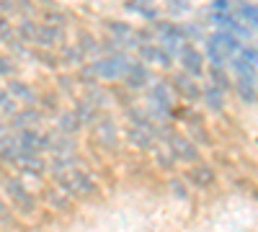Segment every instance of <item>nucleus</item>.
I'll list each match as a JSON object with an SVG mask.
<instances>
[{"label":"nucleus","mask_w":258,"mask_h":232,"mask_svg":"<svg viewBox=\"0 0 258 232\" xmlns=\"http://www.w3.org/2000/svg\"><path fill=\"white\" fill-rule=\"evenodd\" d=\"M129 62H132L129 59V52H114V54H101V57L91 59L88 67L98 83H116L124 78Z\"/></svg>","instance_id":"f257e3e1"},{"label":"nucleus","mask_w":258,"mask_h":232,"mask_svg":"<svg viewBox=\"0 0 258 232\" xmlns=\"http://www.w3.org/2000/svg\"><path fill=\"white\" fill-rule=\"evenodd\" d=\"M240 49V41L227 31H214L207 36V59L212 67H227V62Z\"/></svg>","instance_id":"f03ea898"},{"label":"nucleus","mask_w":258,"mask_h":232,"mask_svg":"<svg viewBox=\"0 0 258 232\" xmlns=\"http://www.w3.org/2000/svg\"><path fill=\"white\" fill-rule=\"evenodd\" d=\"M147 114L153 121H163L170 111H173V91H170V83L165 80H155L147 86Z\"/></svg>","instance_id":"7ed1b4c3"},{"label":"nucleus","mask_w":258,"mask_h":232,"mask_svg":"<svg viewBox=\"0 0 258 232\" xmlns=\"http://www.w3.org/2000/svg\"><path fill=\"white\" fill-rule=\"evenodd\" d=\"M57 188L68 196L88 199L96 191V181L88 173H83V168H75V171H68V173L57 176Z\"/></svg>","instance_id":"20e7f679"},{"label":"nucleus","mask_w":258,"mask_h":232,"mask_svg":"<svg viewBox=\"0 0 258 232\" xmlns=\"http://www.w3.org/2000/svg\"><path fill=\"white\" fill-rule=\"evenodd\" d=\"M165 144H168V152L173 155V160H181V163H199V147L191 142L188 134H181V132H165L163 134Z\"/></svg>","instance_id":"39448f33"},{"label":"nucleus","mask_w":258,"mask_h":232,"mask_svg":"<svg viewBox=\"0 0 258 232\" xmlns=\"http://www.w3.org/2000/svg\"><path fill=\"white\" fill-rule=\"evenodd\" d=\"M3 188H6V199L18 209L21 214H31L34 209H36V199H34V194L26 188V183L21 181V178H8L6 183H3Z\"/></svg>","instance_id":"423d86ee"},{"label":"nucleus","mask_w":258,"mask_h":232,"mask_svg":"<svg viewBox=\"0 0 258 232\" xmlns=\"http://www.w3.org/2000/svg\"><path fill=\"white\" fill-rule=\"evenodd\" d=\"M91 129H93L96 144H101L103 150H116V147H119V126H116V121L109 114H101L91 124Z\"/></svg>","instance_id":"0eeeda50"},{"label":"nucleus","mask_w":258,"mask_h":232,"mask_svg":"<svg viewBox=\"0 0 258 232\" xmlns=\"http://www.w3.org/2000/svg\"><path fill=\"white\" fill-rule=\"evenodd\" d=\"M21 152L26 155H44L47 152V132L41 129H18L16 132Z\"/></svg>","instance_id":"6e6552de"},{"label":"nucleus","mask_w":258,"mask_h":232,"mask_svg":"<svg viewBox=\"0 0 258 232\" xmlns=\"http://www.w3.org/2000/svg\"><path fill=\"white\" fill-rule=\"evenodd\" d=\"M178 62H181V72H186L191 78H202L204 75V54L194 44H183L181 47Z\"/></svg>","instance_id":"1a4fd4ad"},{"label":"nucleus","mask_w":258,"mask_h":232,"mask_svg":"<svg viewBox=\"0 0 258 232\" xmlns=\"http://www.w3.org/2000/svg\"><path fill=\"white\" fill-rule=\"evenodd\" d=\"M41 114L36 106H18V111L8 119V129L11 132H18V129H39L41 124Z\"/></svg>","instance_id":"9d476101"},{"label":"nucleus","mask_w":258,"mask_h":232,"mask_svg":"<svg viewBox=\"0 0 258 232\" xmlns=\"http://www.w3.org/2000/svg\"><path fill=\"white\" fill-rule=\"evenodd\" d=\"M8 91V96L18 103V106H36L39 101V93L29 86L26 80H18V78H8V83L3 86Z\"/></svg>","instance_id":"9b49d317"},{"label":"nucleus","mask_w":258,"mask_h":232,"mask_svg":"<svg viewBox=\"0 0 258 232\" xmlns=\"http://www.w3.org/2000/svg\"><path fill=\"white\" fill-rule=\"evenodd\" d=\"M170 91H173V96H181L183 101H199L202 86L197 83V78H191L186 72H176L170 78Z\"/></svg>","instance_id":"f8f14e48"},{"label":"nucleus","mask_w":258,"mask_h":232,"mask_svg":"<svg viewBox=\"0 0 258 232\" xmlns=\"http://www.w3.org/2000/svg\"><path fill=\"white\" fill-rule=\"evenodd\" d=\"M64 44V29L62 26H49V24H36L34 34V47L39 49H52Z\"/></svg>","instance_id":"ddd939ff"},{"label":"nucleus","mask_w":258,"mask_h":232,"mask_svg":"<svg viewBox=\"0 0 258 232\" xmlns=\"http://www.w3.org/2000/svg\"><path fill=\"white\" fill-rule=\"evenodd\" d=\"M121 80H124V86L129 91H145L150 83H153V75H150L145 62H129V67H126Z\"/></svg>","instance_id":"4468645a"},{"label":"nucleus","mask_w":258,"mask_h":232,"mask_svg":"<svg viewBox=\"0 0 258 232\" xmlns=\"http://www.w3.org/2000/svg\"><path fill=\"white\" fill-rule=\"evenodd\" d=\"M137 52H140V62H145V65L155 62L160 67H173V57H170L163 47H158L155 41H145V44L137 47Z\"/></svg>","instance_id":"2eb2a0df"},{"label":"nucleus","mask_w":258,"mask_h":232,"mask_svg":"<svg viewBox=\"0 0 258 232\" xmlns=\"http://www.w3.org/2000/svg\"><path fill=\"white\" fill-rule=\"evenodd\" d=\"M13 165L18 168L21 176H29V178H39V176L47 173V160L41 158V155H26L24 152Z\"/></svg>","instance_id":"dca6fc26"},{"label":"nucleus","mask_w":258,"mask_h":232,"mask_svg":"<svg viewBox=\"0 0 258 232\" xmlns=\"http://www.w3.org/2000/svg\"><path fill=\"white\" fill-rule=\"evenodd\" d=\"M75 152V137H68L62 132H47V155H73Z\"/></svg>","instance_id":"f3484780"},{"label":"nucleus","mask_w":258,"mask_h":232,"mask_svg":"<svg viewBox=\"0 0 258 232\" xmlns=\"http://www.w3.org/2000/svg\"><path fill=\"white\" fill-rule=\"evenodd\" d=\"M230 13L235 16V21H240L245 29H250L255 34V24H258V11H255V3H248V0H238Z\"/></svg>","instance_id":"a211bd4d"},{"label":"nucleus","mask_w":258,"mask_h":232,"mask_svg":"<svg viewBox=\"0 0 258 232\" xmlns=\"http://www.w3.org/2000/svg\"><path fill=\"white\" fill-rule=\"evenodd\" d=\"M126 142L137 147V150H153L158 142V134L150 129H140V126H126Z\"/></svg>","instance_id":"6ab92c4d"},{"label":"nucleus","mask_w":258,"mask_h":232,"mask_svg":"<svg viewBox=\"0 0 258 232\" xmlns=\"http://www.w3.org/2000/svg\"><path fill=\"white\" fill-rule=\"evenodd\" d=\"M199 98L204 101V106L209 111H222L225 109V101H227V93L220 91V88H214L212 83H207V86L202 88V93H199Z\"/></svg>","instance_id":"aec40b11"},{"label":"nucleus","mask_w":258,"mask_h":232,"mask_svg":"<svg viewBox=\"0 0 258 232\" xmlns=\"http://www.w3.org/2000/svg\"><path fill=\"white\" fill-rule=\"evenodd\" d=\"M75 116H78V121H80V126H91L103 111H98L96 106H93V103H88V101H85V98H78L75 103H73V109H70Z\"/></svg>","instance_id":"412c9836"},{"label":"nucleus","mask_w":258,"mask_h":232,"mask_svg":"<svg viewBox=\"0 0 258 232\" xmlns=\"http://www.w3.org/2000/svg\"><path fill=\"white\" fill-rule=\"evenodd\" d=\"M75 168H80V158L73 152V155H54L49 163H47V171L52 176H62L68 171H75Z\"/></svg>","instance_id":"4be33fe9"},{"label":"nucleus","mask_w":258,"mask_h":232,"mask_svg":"<svg viewBox=\"0 0 258 232\" xmlns=\"http://www.w3.org/2000/svg\"><path fill=\"white\" fill-rule=\"evenodd\" d=\"M75 47L83 52V57H85V59H96V57H101V54H103V52H101V41H98L93 34H88V31H80V34H78Z\"/></svg>","instance_id":"5701e85b"},{"label":"nucleus","mask_w":258,"mask_h":232,"mask_svg":"<svg viewBox=\"0 0 258 232\" xmlns=\"http://www.w3.org/2000/svg\"><path fill=\"white\" fill-rule=\"evenodd\" d=\"M54 57H57L59 67H80V65H85V57L75 44H62L59 54H54Z\"/></svg>","instance_id":"b1692460"},{"label":"nucleus","mask_w":258,"mask_h":232,"mask_svg":"<svg viewBox=\"0 0 258 232\" xmlns=\"http://www.w3.org/2000/svg\"><path fill=\"white\" fill-rule=\"evenodd\" d=\"M21 155H24V152H21V147H18V139H16V132H8L3 139H0V160H3V163H16Z\"/></svg>","instance_id":"393cba45"},{"label":"nucleus","mask_w":258,"mask_h":232,"mask_svg":"<svg viewBox=\"0 0 258 232\" xmlns=\"http://www.w3.org/2000/svg\"><path fill=\"white\" fill-rule=\"evenodd\" d=\"M54 126H57V132L68 134V137H75V134L83 129L80 121H78V116H75L73 111H59L57 119H54Z\"/></svg>","instance_id":"a878e982"},{"label":"nucleus","mask_w":258,"mask_h":232,"mask_svg":"<svg viewBox=\"0 0 258 232\" xmlns=\"http://www.w3.org/2000/svg\"><path fill=\"white\" fill-rule=\"evenodd\" d=\"M34 34H36V21L34 18H21L13 26V36L21 41V44H34Z\"/></svg>","instance_id":"bb28decb"},{"label":"nucleus","mask_w":258,"mask_h":232,"mask_svg":"<svg viewBox=\"0 0 258 232\" xmlns=\"http://www.w3.org/2000/svg\"><path fill=\"white\" fill-rule=\"evenodd\" d=\"M126 11H132L147 21H158V6H155V0H129L126 3Z\"/></svg>","instance_id":"cd10ccee"},{"label":"nucleus","mask_w":258,"mask_h":232,"mask_svg":"<svg viewBox=\"0 0 258 232\" xmlns=\"http://www.w3.org/2000/svg\"><path fill=\"white\" fill-rule=\"evenodd\" d=\"M232 88L243 103H255V78H235Z\"/></svg>","instance_id":"c85d7f7f"},{"label":"nucleus","mask_w":258,"mask_h":232,"mask_svg":"<svg viewBox=\"0 0 258 232\" xmlns=\"http://www.w3.org/2000/svg\"><path fill=\"white\" fill-rule=\"evenodd\" d=\"M83 98L85 101H88V103H93V106L101 111L103 106H106V103H109V93H106L101 86H98V83H96V86H88V88H83Z\"/></svg>","instance_id":"c756f323"},{"label":"nucleus","mask_w":258,"mask_h":232,"mask_svg":"<svg viewBox=\"0 0 258 232\" xmlns=\"http://www.w3.org/2000/svg\"><path fill=\"white\" fill-rule=\"evenodd\" d=\"M188 178H191L194 183H197V186H212V183H214V171H212V168H207V165L194 163Z\"/></svg>","instance_id":"7c9ffc66"},{"label":"nucleus","mask_w":258,"mask_h":232,"mask_svg":"<svg viewBox=\"0 0 258 232\" xmlns=\"http://www.w3.org/2000/svg\"><path fill=\"white\" fill-rule=\"evenodd\" d=\"M209 83L214 88H220V91H230L232 88V80L227 78V72H225V67H209Z\"/></svg>","instance_id":"2f4dec72"},{"label":"nucleus","mask_w":258,"mask_h":232,"mask_svg":"<svg viewBox=\"0 0 258 232\" xmlns=\"http://www.w3.org/2000/svg\"><path fill=\"white\" fill-rule=\"evenodd\" d=\"M18 111V103L8 96V91L0 86V116H6V119H11L13 114Z\"/></svg>","instance_id":"473e14b6"},{"label":"nucleus","mask_w":258,"mask_h":232,"mask_svg":"<svg viewBox=\"0 0 258 232\" xmlns=\"http://www.w3.org/2000/svg\"><path fill=\"white\" fill-rule=\"evenodd\" d=\"M41 24L62 26V29H64V24H68V16H64L62 11H47V13H44V18H41Z\"/></svg>","instance_id":"72a5a7b5"},{"label":"nucleus","mask_w":258,"mask_h":232,"mask_svg":"<svg viewBox=\"0 0 258 232\" xmlns=\"http://www.w3.org/2000/svg\"><path fill=\"white\" fill-rule=\"evenodd\" d=\"M16 70H18L16 59L8 54H0V78H11V75H16Z\"/></svg>","instance_id":"f704fd0d"},{"label":"nucleus","mask_w":258,"mask_h":232,"mask_svg":"<svg viewBox=\"0 0 258 232\" xmlns=\"http://www.w3.org/2000/svg\"><path fill=\"white\" fill-rule=\"evenodd\" d=\"M11 39H16V36H13V24H11V18L0 16V44H8Z\"/></svg>","instance_id":"c9c22d12"},{"label":"nucleus","mask_w":258,"mask_h":232,"mask_svg":"<svg viewBox=\"0 0 258 232\" xmlns=\"http://www.w3.org/2000/svg\"><path fill=\"white\" fill-rule=\"evenodd\" d=\"M165 8H168V13L181 16L188 11V0H165Z\"/></svg>","instance_id":"e433bc0d"},{"label":"nucleus","mask_w":258,"mask_h":232,"mask_svg":"<svg viewBox=\"0 0 258 232\" xmlns=\"http://www.w3.org/2000/svg\"><path fill=\"white\" fill-rule=\"evenodd\" d=\"M13 222V212L6 199H0V224H11Z\"/></svg>","instance_id":"4c0bfd02"},{"label":"nucleus","mask_w":258,"mask_h":232,"mask_svg":"<svg viewBox=\"0 0 258 232\" xmlns=\"http://www.w3.org/2000/svg\"><path fill=\"white\" fill-rule=\"evenodd\" d=\"M158 163L160 165H165V168H170V165H173V155H170V152H158Z\"/></svg>","instance_id":"58836bf2"},{"label":"nucleus","mask_w":258,"mask_h":232,"mask_svg":"<svg viewBox=\"0 0 258 232\" xmlns=\"http://www.w3.org/2000/svg\"><path fill=\"white\" fill-rule=\"evenodd\" d=\"M8 132H11V129H8V121H3V116H0V139H3Z\"/></svg>","instance_id":"ea45409f"}]
</instances>
